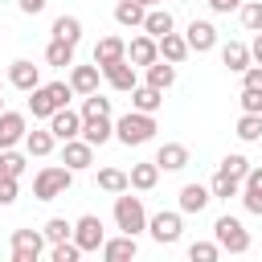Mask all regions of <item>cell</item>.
<instances>
[{"instance_id":"ffe728a7","label":"cell","mask_w":262,"mask_h":262,"mask_svg":"<svg viewBox=\"0 0 262 262\" xmlns=\"http://www.w3.org/2000/svg\"><path fill=\"white\" fill-rule=\"evenodd\" d=\"M156 164H160V172H180V168H188V147L184 143H160Z\"/></svg>"},{"instance_id":"d590c367","label":"cell","mask_w":262,"mask_h":262,"mask_svg":"<svg viewBox=\"0 0 262 262\" xmlns=\"http://www.w3.org/2000/svg\"><path fill=\"white\" fill-rule=\"evenodd\" d=\"M237 139H242V143H258V139H262V115H246V111H242V119H237Z\"/></svg>"},{"instance_id":"8d00e7d4","label":"cell","mask_w":262,"mask_h":262,"mask_svg":"<svg viewBox=\"0 0 262 262\" xmlns=\"http://www.w3.org/2000/svg\"><path fill=\"white\" fill-rule=\"evenodd\" d=\"M237 16L250 33H262V0H242L237 4Z\"/></svg>"},{"instance_id":"9a60e30c","label":"cell","mask_w":262,"mask_h":262,"mask_svg":"<svg viewBox=\"0 0 262 262\" xmlns=\"http://www.w3.org/2000/svg\"><path fill=\"white\" fill-rule=\"evenodd\" d=\"M184 41H188L192 53H209V49H217V29H213L209 20H192V25L184 29Z\"/></svg>"},{"instance_id":"4fadbf2b","label":"cell","mask_w":262,"mask_h":262,"mask_svg":"<svg viewBox=\"0 0 262 262\" xmlns=\"http://www.w3.org/2000/svg\"><path fill=\"white\" fill-rule=\"evenodd\" d=\"M25 131H29V123H25L20 111H0V147L25 143Z\"/></svg>"},{"instance_id":"f6af8a7d","label":"cell","mask_w":262,"mask_h":262,"mask_svg":"<svg viewBox=\"0 0 262 262\" xmlns=\"http://www.w3.org/2000/svg\"><path fill=\"white\" fill-rule=\"evenodd\" d=\"M20 196V188H16V176H0V205H12Z\"/></svg>"},{"instance_id":"ee69618b","label":"cell","mask_w":262,"mask_h":262,"mask_svg":"<svg viewBox=\"0 0 262 262\" xmlns=\"http://www.w3.org/2000/svg\"><path fill=\"white\" fill-rule=\"evenodd\" d=\"M242 86H250V90H262V66H258V61H250V66L242 70Z\"/></svg>"},{"instance_id":"ba28073f","label":"cell","mask_w":262,"mask_h":262,"mask_svg":"<svg viewBox=\"0 0 262 262\" xmlns=\"http://www.w3.org/2000/svg\"><path fill=\"white\" fill-rule=\"evenodd\" d=\"M180 229H184V225H180V213H164V209H160L156 217H147V233H151L160 246H176V242H180Z\"/></svg>"},{"instance_id":"52a82bcc","label":"cell","mask_w":262,"mask_h":262,"mask_svg":"<svg viewBox=\"0 0 262 262\" xmlns=\"http://www.w3.org/2000/svg\"><path fill=\"white\" fill-rule=\"evenodd\" d=\"M45 233L41 229H12V262H37L45 254Z\"/></svg>"},{"instance_id":"7a4b0ae2","label":"cell","mask_w":262,"mask_h":262,"mask_svg":"<svg viewBox=\"0 0 262 262\" xmlns=\"http://www.w3.org/2000/svg\"><path fill=\"white\" fill-rule=\"evenodd\" d=\"M70 98H74L70 82H41L29 90V111H33V119H49L57 106H70Z\"/></svg>"},{"instance_id":"7402d4cb","label":"cell","mask_w":262,"mask_h":262,"mask_svg":"<svg viewBox=\"0 0 262 262\" xmlns=\"http://www.w3.org/2000/svg\"><path fill=\"white\" fill-rule=\"evenodd\" d=\"M156 45H160V57L164 61H172V66H180L192 49H188V41L180 37V33H164V37H156Z\"/></svg>"},{"instance_id":"f907efd6","label":"cell","mask_w":262,"mask_h":262,"mask_svg":"<svg viewBox=\"0 0 262 262\" xmlns=\"http://www.w3.org/2000/svg\"><path fill=\"white\" fill-rule=\"evenodd\" d=\"M0 90H4V86H0ZM0 111H4V98H0Z\"/></svg>"},{"instance_id":"83f0119b","label":"cell","mask_w":262,"mask_h":262,"mask_svg":"<svg viewBox=\"0 0 262 262\" xmlns=\"http://www.w3.org/2000/svg\"><path fill=\"white\" fill-rule=\"evenodd\" d=\"M221 61H225V70L242 74V70L250 66V45H246V41H225V45H221Z\"/></svg>"},{"instance_id":"5bb4252c","label":"cell","mask_w":262,"mask_h":262,"mask_svg":"<svg viewBox=\"0 0 262 262\" xmlns=\"http://www.w3.org/2000/svg\"><path fill=\"white\" fill-rule=\"evenodd\" d=\"M237 196H242L246 213H258V217H262V168H254V164H250V172H246V180H242Z\"/></svg>"},{"instance_id":"e0dca14e","label":"cell","mask_w":262,"mask_h":262,"mask_svg":"<svg viewBox=\"0 0 262 262\" xmlns=\"http://www.w3.org/2000/svg\"><path fill=\"white\" fill-rule=\"evenodd\" d=\"M127 184H131L135 192H151V188L160 184V164H156V160L131 164V172H127Z\"/></svg>"},{"instance_id":"74e56055","label":"cell","mask_w":262,"mask_h":262,"mask_svg":"<svg viewBox=\"0 0 262 262\" xmlns=\"http://www.w3.org/2000/svg\"><path fill=\"white\" fill-rule=\"evenodd\" d=\"M237 188H242V180H233V176H225V172H217V176L209 180V192H213L217 201H229V196H237Z\"/></svg>"},{"instance_id":"6da1fadb","label":"cell","mask_w":262,"mask_h":262,"mask_svg":"<svg viewBox=\"0 0 262 262\" xmlns=\"http://www.w3.org/2000/svg\"><path fill=\"white\" fill-rule=\"evenodd\" d=\"M115 139L123 147H143L156 139V115H143V111H127L115 119Z\"/></svg>"},{"instance_id":"e575fe53","label":"cell","mask_w":262,"mask_h":262,"mask_svg":"<svg viewBox=\"0 0 262 262\" xmlns=\"http://www.w3.org/2000/svg\"><path fill=\"white\" fill-rule=\"evenodd\" d=\"M82 119H102V115H111V98H102L98 90L94 94H82V111H78Z\"/></svg>"},{"instance_id":"603a6c76","label":"cell","mask_w":262,"mask_h":262,"mask_svg":"<svg viewBox=\"0 0 262 262\" xmlns=\"http://www.w3.org/2000/svg\"><path fill=\"white\" fill-rule=\"evenodd\" d=\"M164 106V90H156V86H135L131 90V111H143V115H156Z\"/></svg>"},{"instance_id":"b9f144b4","label":"cell","mask_w":262,"mask_h":262,"mask_svg":"<svg viewBox=\"0 0 262 262\" xmlns=\"http://www.w3.org/2000/svg\"><path fill=\"white\" fill-rule=\"evenodd\" d=\"M49 258H53V262H78V258H82V250H78V242L70 237V242H57V246L49 250Z\"/></svg>"},{"instance_id":"4dcf8cb0","label":"cell","mask_w":262,"mask_h":262,"mask_svg":"<svg viewBox=\"0 0 262 262\" xmlns=\"http://www.w3.org/2000/svg\"><path fill=\"white\" fill-rule=\"evenodd\" d=\"M143 12H147V8L135 4V0H119V4H115V20H119L123 29H139V25H143Z\"/></svg>"},{"instance_id":"ab89813d","label":"cell","mask_w":262,"mask_h":262,"mask_svg":"<svg viewBox=\"0 0 262 262\" xmlns=\"http://www.w3.org/2000/svg\"><path fill=\"white\" fill-rule=\"evenodd\" d=\"M217 172H225V176H233V180H246L250 160H246L242 151H233V156H225V160H221V168H217Z\"/></svg>"},{"instance_id":"f546056e","label":"cell","mask_w":262,"mask_h":262,"mask_svg":"<svg viewBox=\"0 0 262 262\" xmlns=\"http://www.w3.org/2000/svg\"><path fill=\"white\" fill-rule=\"evenodd\" d=\"M74 49H78V45H66V41L53 37V41L45 45V61L57 66V70H70V66H74Z\"/></svg>"},{"instance_id":"277c9868","label":"cell","mask_w":262,"mask_h":262,"mask_svg":"<svg viewBox=\"0 0 262 262\" xmlns=\"http://www.w3.org/2000/svg\"><path fill=\"white\" fill-rule=\"evenodd\" d=\"M115 225H119L123 233H131V237H139V233L147 229L143 201H139V196H131V188H127V192H115Z\"/></svg>"},{"instance_id":"8992f818","label":"cell","mask_w":262,"mask_h":262,"mask_svg":"<svg viewBox=\"0 0 262 262\" xmlns=\"http://www.w3.org/2000/svg\"><path fill=\"white\" fill-rule=\"evenodd\" d=\"M70 237L78 242V250H82V254H98V250H102V242H106L102 217H94V213H82V217L74 221V233H70Z\"/></svg>"},{"instance_id":"44dd1931","label":"cell","mask_w":262,"mask_h":262,"mask_svg":"<svg viewBox=\"0 0 262 262\" xmlns=\"http://www.w3.org/2000/svg\"><path fill=\"white\" fill-rule=\"evenodd\" d=\"M135 254H139V246H135L131 233H119V237H106V242H102V258H106V262H127V258H135Z\"/></svg>"},{"instance_id":"3957f363","label":"cell","mask_w":262,"mask_h":262,"mask_svg":"<svg viewBox=\"0 0 262 262\" xmlns=\"http://www.w3.org/2000/svg\"><path fill=\"white\" fill-rule=\"evenodd\" d=\"M70 184H74V172H70L66 164H45V168L33 176V196H37V201H57V196L70 192Z\"/></svg>"},{"instance_id":"1f68e13d","label":"cell","mask_w":262,"mask_h":262,"mask_svg":"<svg viewBox=\"0 0 262 262\" xmlns=\"http://www.w3.org/2000/svg\"><path fill=\"white\" fill-rule=\"evenodd\" d=\"M53 37L66 41V45H78V41H82V20H78V16H57V20H53Z\"/></svg>"},{"instance_id":"f1b7e54d","label":"cell","mask_w":262,"mask_h":262,"mask_svg":"<svg viewBox=\"0 0 262 262\" xmlns=\"http://www.w3.org/2000/svg\"><path fill=\"white\" fill-rule=\"evenodd\" d=\"M176 82V66L172 61H164V57H156L151 66H147V86H156V90H168Z\"/></svg>"},{"instance_id":"c3c4849f","label":"cell","mask_w":262,"mask_h":262,"mask_svg":"<svg viewBox=\"0 0 262 262\" xmlns=\"http://www.w3.org/2000/svg\"><path fill=\"white\" fill-rule=\"evenodd\" d=\"M250 61L262 66V33H254V41H250Z\"/></svg>"},{"instance_id":"ac0fdd59","label":"cell","mask_w":262,"mask_h":262,"mask_svg":"<svg viewBox=\"0 0 262 262\" xmlns=\"http://www.w3.org/2000/svg\"><path fill=\"white\" fill-rule=\"evenodd\" d=\"M98 78H102V70L98 66H70V90L74 94H94L98 90Z\"/></svg>"},{"instance_id":"7bdbcfd3","label":"cell","mask_w":262,"mask_h":262,"mask_svg":"<svg viewBox=\"0 0 262 262\" xmlns=\"http://www.w3.org/2000/svg\"><path fill=\"white\" fill-rule=\"evenodd\" d=\"M242 111H246V115H262V90L242 86Z\"/></svg>"},{"instance_id":"5b68a950","label":"cell","mask_w":262,"mask_h":262,"mask_svg":"<svg viewBox=\"0 0 262 262\" xmlns=\"http://www.w3.org/2000/svg\"><path fill=\"white\" fill-rule=\"evenodd\" d=\"M213 242H217L221 250H229V254H246V250H250V229H246L237 217L221 213V217L213 221Z\"/></svg>"},{"instance_id":"d4e9b609","label":"cell","mask_w":262,"mask_h":262,"mask_svg":"<svg viewBox=\"0 0 262 262\" xmlns=\"http://www.w3.org/2000/svg\"><path fill=\"white\" fill-rule=\"evenodd\" d=\"M119 57H127V41H123V37H102V41L94 45V66H98V70L111 66V61H119Z\"/></svg>"},{"instance_id":"9c48e42d","label":"cell","mask_w":262,"mask_h":262,"mask_svg":"<svg viewBox=\"0 0 262 262\" xmlns=\"http://www.w3.org/2000/svg\"><path fill=\"white\" fill-rule=\"evenodd\" d=\"M61 164H66L70 172H86V168L94 164V147H90L82 135H74V139L61 143Z\"/></svg>"},{"instance_id":"d6a6232c","label":"cell","mask_w":262,"mask_h":262,"mask_svg":"<svg viewBox=\"0 0 262 262\" xmlns=\"http://www.w3.org/2000/svg\"><path fill=\"white\" fill-rule=\"evenodd\" d=\"M98 188L102 192H127V172L123 168H98Z\"/></svg>"},{"instance_id":"cb8c5ba5","label":"cell","mask_w":262,"mask_h":262,"mask_svg":"<svg viewBox=\"0 0 262 262\" xmlns=\"http://www.w3.org/2000/svg\"><path fill=\"white\" fill-rule=\"evenodd\" d=\"M172 25H176V20H172V12L156 4V8H147V12H143V25H139V29H143L147 37H164V33H172Z\"/></svg>"},{"instance_id":"bcb514c9","label":"cell","mask_w":262,"mask_h":262,"mask_svg":"<svg viewBox=\"0 0 262 262\" xmlns=\"http://www.w3.org/2000/svg\"><path fill=\"white\" fill-rule=\"evenodd\" d=\"M16 4H20V12H25V16H37V12H45V4H49V0H16Z\"/></svg>"},{"instance_id":"4316f807","label":"cell","mask_w":262,"mask_h":262,"mask_svg":"<svg viewBox=\"0 0 262 262\" xmlns=\"http://www.w3.org/2000/svg\"><path fill=\"white\" fill-rule=\"evenodd\" d=\"M209 201H213L209 184H184L180 188V213H201Z\"/></svg>"},{"instance_id":"7dc6e473","label":"cell","mask_w":262,"mask_h":262,"mask_svg":"<svg viewBox=\"0 0 262 262\" xmlns=\"http://www.w3.org/2000/svg\"><path fill=\"white\" fill-rule=\"evenodd\" d=\"M205 4H209L213 12H233V8L242 4V0H205Z\"/></svg>"},{"instance_id":"484cf974","label":"cell","mask_w":262,"mask_h":262,"mask_svg":"<svg viewBox=\"0 0 262 262\" xmlns=\"http://www.w3.org/2000/svg\"><path fill=\"white\" fill-rule=\"evenodd\" d=\"M53 143H57V139H53L49 127H33V131H25V151L37 156V160H45V156L53 151Z\"/></svg>"},{"instance_id":"d6986e66","label":"cell","mask_w":262,"mask_h":262,"mask_svg":"<svg viewBox=\"0 0 262 262\" xmlns=\"http://www.w3.org/2000/svg\"><path fill=\"white\" fill-rule=\"evenodd\" d=\"M82 139L90 147H102L106 139H115V119L102 115V119H82Z\"/></svg>"},{"instance_id":"30bf717a","label":"cell","mask_w":262,"mask_h":262,"mask_svg":"<svg viewBox=\"0 0 262 262\" xmlns=\"http://www.w3.org/2000/svg\"><path fill=\"white\" fill-rule=\"evenodd\" d=\"M102 78H106V86H111V90H123V94L139 86V78H135V66H131L127 57H119V61L102 66Z\"/></svg>"},{"instance_id":"681fc988","label":"cell","mask_w":262,"mask_h":262,"mask_svg":"<svg viewBox=\"0 0 262 262\" xmlns=\"http://www.w3.org/2000/svg\"><path fill=\"white\" fill-rule=\"evenodd\" d=\"M135 4H143V8H156V4H164V0H135Z\"/></svg>"},{"instance_id":"8fae6325","label":"cell","mask_w":262,"mask_h":262,"mask_svg":"<svg viewBox=\"0 0 262 262\" xmlns=\"http://www.w3.org/2000/svg\"><path fill=\"white\" fill-rule=\"evenodd\" d=\"M49 131H53V139H74V135H82V115L78 111H70V106H57L53 115H49Z\"/></svg>"},{"instance_id":"2e32d148","label":"cell","mask_w":262,"mask_h":262,"mask_svg":"<svg viewBox=\"0 0 262 262\" xmlns=\"http://www.w3.org/2000/svg\"><path fill=\"white\" fill-rule=\"evenodd\" d=\"M156 57H160V45H156V37L139 33V37H131V41H127V61H131V66H143V70H147Z\"/></svg>"},{"instance_id":"7c38bea8","label":"cell","mask_w":262,"mask_h":262,"mask_svg":"<svg viewBox=\"0 0 262 262\" xmlns=\"http://www.w3.org/2000/svg\"><path fill=\"white\" fill-rule=\"evenodd\" d=\"M8 86H16V90H33V86H41V66H33L29 57H16L12 66H8Z\"/></svg>"},{"instance_id":"836d02e7","label":"cell","mask_w":262,"mask_h":262,"mask_svg":"<svg viewBox=\"0 0 262 262\" xmlns=\"http://www.w3.org/2000/svg\"><path fill=\"white\" fill-rule=\"evenodd\" d=\"M41 233H45V242H49V246H57V242H70V233H74V221H66V217H49V221L41 225Z\"/></svg>"},{"instance_id":"f35d334b","label":"cell","mask_w":262,"mask_h":262,"mask_svg":"<svg viewBox=\"0 0 262 262\" xmlns=\"http://www.w3.org/2000/svg\"><path fill=\"white\" fill-rule=\"evenodd\" d=\"M20 172H25V156L12 151V147H0V176H16L20 180Z\"/></svg>"},{"instance_id":"60d3db41","label":"cell","mask_w":262,"mask_h":262,"mask_svg":"<svg viewBox=\"0 0 262 262\" xmlns=\"http://www.w3.org/2000/svg\"><path fill=\"white\" fill-rule=\"evenodd\" d=\"M188 258H192V262H217V258H221V246H217V242H192V246H188Z\"/></svg>"}]
</instances>
